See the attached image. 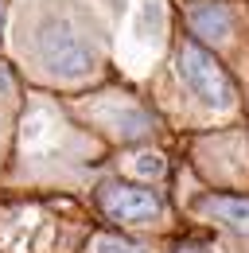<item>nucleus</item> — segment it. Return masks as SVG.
<instances>
[{
  "label": "nucleus",
  "mask_w": 249,
  "mask_h": 253,
  "mask_svg": "<svg viewBox=\"0 0 249 253\" xmlns=\"http://www.w3.org/2000/svg\"><path fill=\"white\" fill-rule=\"evenodd\" d=\"M175 63H179V78L187 82V90L199 97V101H207L214 109L234 105V82H230V74L222 70V63L203 43L187 39L183 47H179V59Z\"/></svg>",
  "instance_id": "nucleus-2"
},
{
  "label": "nucleus",
  "mask_w": 249,
  "mask_h": 253,
  "mask_svg": "<svg viewBox=\"0 0 249 253\" xmlns=\"http://www.w3.org/2000/svg\"><path fill=\"white\" fill-rule=\"evenodd\" d=\"M191 28H195L199 39H207V43L230 39V28H234L230 8H226V4H195V8H191Z\"/></svg>",
  "instance_id": "nucleus-4"
},
{
  "label": "nucleus",
  "mask_w": 249,
  "mask_h": 253,
  "mask_svg": "<svg viewBox=\"0 0 249 253\" xmlns=\"http://www.w3.org/2000/svg\"><path fill=\"white\" fill-rule=\"evenodd\" d=\"M175 253H203V250H199V246H179Z\"/></svg>",
  "instance_id": "nucleus-9"
},
{
  "label": "nucleus",
  "mask_w": 249,
  "mask_h": 253,
  "mask_svg": "<svg viewBox=\"0 0 249 253\" xmlns=\"http://www.w3.org/2000/svg\"><path fill=\"white\" fill-rule=\"evenodd\" d=\"M101 253H148V250H140V246H132V242H121V238H105V242H101Z\"/></svg>",
  "instance_id": "nucleus-7"
},
{
  "label": "nucleus",
  "mask_w": 249,
  "mask_h": 253,
  "mask_svg": "<svg viewBox=\"0 0 249 253\" xmlns=\"http://www.w3.org/2000/svg\"><path fill=\"white\" fill-rule=\"evenodd\" d=\"M132 168H136V175H144V179H160V175H164V156L140 152V156L132 160Z\"/></svg>",
  "instance_id": "nucleus-6"
},
{
  "label": "nucleus",
  "mask_w": 249,
  "mask_h": 253,
  "mask_svg": "<svg viewBox=\"0 0 249 253\" xmlns=\"http://www.w3.org/2000/svg\"><path fill=\"white\" fill-rule=\"evenodd\" d=\"M35 51H39L43 66L51 74H59V78H86L93 70V63H97L90 39L78 32L70 20H47L43 32H39Z\"/></svg>",
  "instance_id": "nucleus-1"
},
{
  "label": "nucleus",
  "mask_w": 249,
  "mask_h": 253,
  "mask_svg": "<svg viewBox=\"0 0 249 253\" xmlns=\"http://www.w3.org/2000/svg\"><path fill=\"white\" fill-rule=\"evenodd\" d=\"M97 203L113 222H124V226H148L164 214V199L156 191L140 183H124V179H105L97 187Z\"/></svg>",
  "instance_id": "nucleus-3"
},
{
  "label": "nucleus",
  "mask_w": 249,
  "mask_h": 253,
  "mask_svg": "<svg viewBox=\"0 0 249 253\" xmlns=\"http://www.w3.org/2000/svg\"><path fill=\"white\" fill-rule=\"evenodd\" d=\"M199 207L207 214H214L222 226H230L238 234H249V199L246 195H207Z\"/></svg>",
  "instance_id": "nucleus-5"
},
{
  "label": "nucleus",
  "mask_w": 249,
  "mask_h": 253,
  "mask_svg": "<svg viewBox=\"0 0 249 253\" xmlns=\"http://www.w3.org/2000/svg\"><path fill=\"white\" fill-rule=\"evenodd\" d=\"M8 90H12V74H8V70H4V66H0V97L8 94Z\"/></svg>",
  "instance_id": "nucleus-8"
}]
</instances>
